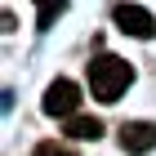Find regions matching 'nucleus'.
Instances as JSON below:
<instances>
[{
  "label": "nucleus",
  "mask_w": 156,
  "mask_h": 156,
  "mask_svg": "<svg viewBox=\"0 0 156 156\" xmlns=\"http://www.w3.org/2000/svg\"><path fill=\"white\" fill-rule=\"evenodd\" d=\"M129 80H134V67L125 58H116V54H98L89 62V89H94L98 103H116L129 89Z\"/></svg>",
  "instance_id": "1"
},
{
  "label": "nucleus",
  "mask_w": 156,
  "mask_h": 156,
  "mask_svg": "<svg viewBox=\"0 0 156 156\" xmlns=\"http://www.w3.org/2000/svg\"><path fill=\"white\" fill-rule=\"evenodd\" d=\"M67 134L80 138V143H94L98 134H103V120H98V116H80V112H76V116H67Z\"/></svg>",
  "instance_id": "5"
},
{
  "label": "nucleus",
  "mask_w": 156,
  "mask_h": 156,
  "mask_svg": "<svg viewBox=\"0 0 156 156\" xmlns=\"http://www.w3.org/2000/svg\"><path fill=\"white\" fill-rule=\"evenodd\" d=\"M112 23H116L125 36H134V40H152L156 36V18L143 5H116V9H112Z\"/></svg>",
  "instance_id": "2"
},
{
  "label": "nucleus",
  "mask_w": 156,
  "mask_h": 156,
  "mask_svg": "<svg viewBox=\"0 0 156 156\" xmlns=\"http://www.w3.org/2000/svg\"><path fill=\"white\" fill-rule=\"evenodd\" d=\"M62 5H67V0H36V23H40V27H49V23L62 13Z\"/></svg>",
  "instance_id": "6"
},
{
  "label": "nucleus",
  "mask_w": 156,
  "mask_h": 156,
  "mask_svg": "<svg viewBox=\"0 0 156 156\" xmlns=\"http://www.w3.org/2000/svg\"><path fill=\"white\" fill-rule=\"evenodd\" d=\"M40 107H45V116H76V107H80V89H76V80H54L45 89V98H40Z\"/></svg>",
  "instance_id": "3"
},
{
  "label": "nucleus",
  "mask_w": 156,
  "mask_h": 156,
  "mask_svg": "<svg viewBox=\"0 0 156 156\" xmlns=\"http://www.w3.org/2000/svg\"><path fill=\"white\" fill-rule=\"evenodd\" d=\"M120 147L134 152V156L152 152V147H156V125H152V120H125V125H120Z\"/></svg>",
  "instance_id": "4"
},
{
  "label": "nucleus",
  "mask_w": 156,
  "mask_h": 156,
  "mask_svg": "<svg viewBox=\"0 0 156 156\" xmlns=\"http://www.w3.org/2000/svg\"><path fill=\"white\" fill-rule=\"evenodd\" d=\"M31 156H76V152H72L67 143H36V152H31Z\"/></svg>",
  "instance_id": "7"
}]
</instances>
